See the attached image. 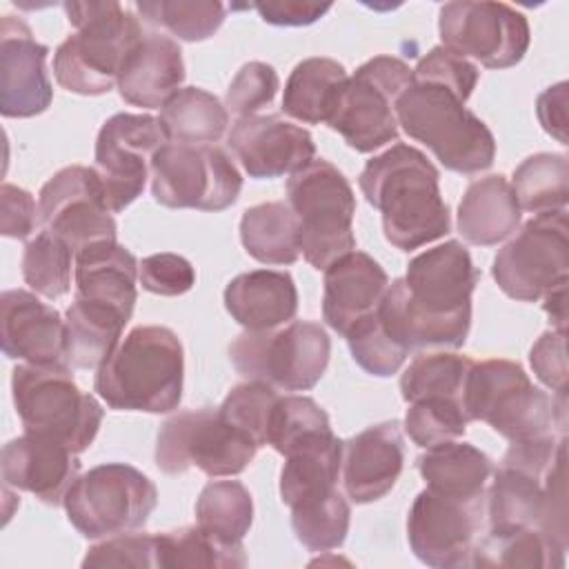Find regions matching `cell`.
<instances>
[{
    "label": "cell",
    "instance_id": "6da1fadb",
    "mask_svg": "<svg viewBox=\"0 0 569 569\" xmlns=\"http://www.w3.org/2000/svg\"><path fill=\"white\" fill-rule=\"evenodd\" d=\"M476 84L478 67L438 44L418 60L411 84L396 100L402 131L462 176L489 169L496 158L493 133L465 107Z\"/></svg>",
    "mask_w": 569,
    "mask_h": 569
},
{
    "label": "cell",
    "instance_id": "7a4b0ae2",
    "mask_svg": "<svg viewBox=\"0 0 569 569\" xmlns=\"http://www.w3.org/2000/svg\"><path fill=\"white\" fill-rule=\"evenodd\" d=\"M478 269L458 240H447L409 260L405 278L389 282L378 318L409 353L458 349L471 329V296Z\"/></svg>",
    "mask_w": 569,
    "mask_h": 569
},
{
    "label": "cell",
    "instance_id": "3957f363",
    "mask_svg": "<svg viewBox=\"0 0 569 569\" xmlns=\"http://www.w3.org/2000/svg\"><path fill=\"white\" fill-rule=\"evenodd\" d=\"M438 180L431 160L407 142L367 160L358 184L365 200L380 211L382 233L396 249L413 251L451 231Z\"/></svg>",
    "mask_w": 569,
    "mask_h": 569
},
{
    "label": "cell",
    "instance_id": "277c9868",
    "mask_svg": "<svg viewBox=\"0 0 569 569\" xmlns=\"http://www.w3.org/2000/svg\"><path fill=\"white\" fill-rule=\"evenodd\" d=\"M184 385L180 338L160 325L133 327L96 369L93 391L109 409L169 413Z\"/></svg>",
    "mask_w": 569,
    "mask_h": 569
},
{
    "label": "cell",
    "instance_id": "5b68a950",
    "mask_svg": "<svg viewBox=\"0 0 569 569\" xmlns=\"http://www.w3.org/2000/svg\"><path fill=\"white\" fill-rule=\"evenodd\" d=\"M76 27L53 53L58 84L78 96H102L118 84L129 53L144 31L140 20L120 2H64Z\"/></svg>",
    "mask_w": 569,
    "mask_h": 569
},
{
    "label": "cell",
    "instance_id": "8992f818",
    "mask_svg": "<svg viewBox=\"0 0 569 569\" xmlns=\"http://www.w3.org/2000/svg\"><path fill=\"white\" fill-rule=\"evenodd\" d=\"M11 396L27 433L53 438L76 453L91 447L102 425L100 402L76 385L67 362L18 365L11 373Z\"/></svg>",
    "mask_w": 569,
    "mask_h": 569
},
{
    "label": "cell",
    "instance_id": "52a82bcc",
    "mask_svg": "<svg viewBox=\"0 0 569 569\" xmlns=\"http://www.w3.org/2000/svg\"><path fill=\"white\" fill-rule=\"evenodd\" d=\"M287 202L298 218L300 253L313 269L356 249V196L345 173L329 160L313 158L287 180Z\"/></svg>",
    "mask_w": 569,
    "mask_h": 569
},
{
    "label": "cell",
    "instance_id": "ba28073f",
    "mask_svg": "<svg viewBox=\"0 0 569 569\" xmlns=\"http://www.w3.org/2000/svg\"><path fill=\"white\" fill-rule=\"evenodd\" d=\"M331 356V340L313 320H291L278 329H244L229 345V360L244 380L280 391L313 389Z\"/></svg>",
    "mask_w": 569,
    "mask_h": 569
},
{
    "label": "cell",
    "instance_id": "9c48e42d",
    "mask_svg": "<svg viewBox=\"0 0 569 569\" xmlns=\"http://www.w3.org/2000/svg\"><path fill=\"white\" fill-rule=\"evenodd\" d=\"M462 411L467 420L487 422L509 442L553 433L551 396L533 387L518 362L502 358L469 367Z\"/></svg>",
    "mask_w": 569,
    "mask_h": 569
},
{
    "label": "cell",
    "instance_id": "30bf717a",
    "mask_svg": "<svg viewBox=\"0 0 569 569\" xmlns=\"http://www.w3.org/2000/svg\"><path fill=\"white\" fill-rule=\"evenodd\" d=\"M156 505V485L124 462L91 467L76 478L62 502L73 529L89 540L144 527Z\"/></svg>",
    "mask_w": 569,
    "mask_h": 569
},
{
    "label": "cell",
    "instance_id": "8fae6325",
    "mask_svg": "<svg viewBox=\"0 0 569 569\" xmlns=\"http://www.w3.org/2000/svg\"><path fill=\"white\" fill-rule=\"evenodd\" d=\"M260 447L244 431L227 422L218 409H184L164 420L156 438V465L164 473L196 467L209 478L238 476Z\"/></svg>",
    "mask_w": 569,
    "mask_h": 569
},
{
    "label": "cell",
    "instance_id": "7c38bea8",
    "mask_svg": "<svg viewBox=\"0 0 569 569\" xmlns=\"http://www.w3.org/2000/svg\"><path fill=\"white\" fill-rule=\"evenodd\" d=\"M413 69L396 56H376L349 76L338 107L327 122L345 142L371 153L398 138L396 100L411 84Z\"/></svg>",
    "mask_w": 569,
    "mask_h": 569
},
{
    "label": "cell",
    "instance_id": "4fadbf2b",
    "mask_svg": "<svg viewBox=\"0 0 569 569\" xmlns=\"http://www.w3.org/2000/svg\"><path fill=\"white\" fill-rule=\"evenodd\" d=\"M240 189V171L216 144L167 142L151 160V196L169 209L224 211Z\"/></svg>",
    "mask_w": 569,
    "mask_h": 569
},
{
    "label": "cell",
    "instance_id": "5bb4252c",
    "mask_svg": "<svg viewBox=\"0 0 569 569\" xmlns=\"http://www.w3.org/2000/svg\"><path fill=\"white\" fill-rule=\"evenodd\" d=\"M567 209L536 213L496 253L491 276L500 291L520 302H536L569 282Z\"/></svg>",
    "mask_w": 569,
    "mask_h": 569
},
{
    "label": "cell",
    "instance_id": "9a60e30c",
    "mask_svg": "<svg viewBox=\"0 0 569 569\" xmlns=\"http://www.w3.org/2000/svg\"><path fill=\"white\" fill-rule=\"evenodd\" d=\"M442 47L487 69L518 64L531 42L527 18L505 2H447L438 13Z\"/></svg>",
    "mask_w": 569,
    "mask_h": 569
},
{
    "label": "cell",
    "instance_id": "2e32d148",
    "mask_svg": "<svg viewBox=\"0 0 569 569\" xmlns=\"http://www.w3.org/2000/svg\"><path fill=\"white\" fill-rule=\"evenodd\" d=\"M169 142L158 118L149 113H116L98 131L93 169L111 213L142 196L153 156Z\"/></svg>",
    "mask_w": 569,
    "mask_h": 569
},
{
    "label": "cell",
    "instance_id": "e0dca14e",
    "mask_svg": "<svg viewBox=\"0 0 569 569\" xmlns=\"http://www.w3.org/2000/svg\"><path fill=\"white\" fill-rule=\"evenodd\" d=\"M40 222L73 251L98 240H116V220L107 207L93 167L71 164L56 171L38 196Z\"/></svg>",
    "mask_w": 569,
    "mask_h": 569
},
{
    "label": "cell",
    "instance_id": "ac0fdd59",
    "mask_svg": "<svg viewBox=\"0 0 569 569\" xmlns=\"http://www.w3.org/2000/svg\"><path fill=\"white\" fill-rule=\"evenodd\" d=\"M485 500H460L422 489L407 513V540L427 567L469 565L476 533L482 527Z\"/></svg>",
    "mask_w": 569,
    "mask_h": 569
},
{
    "label": "cell",
    "instance_id": "d6986e66",
    "mask_svg": "<svg viewBox=\"0 0 569 569\" xmlns=\"http://www.w3.org/2000/svg\"><path fill=\"white\" fill-rule=\"evenodd\" d=\"M49 47L33 38L29 24L2 16L0 24V113L33 118L49 109L53 87L47 73Z\"/></svg>",
    "mask_w": 569,
    "mask_h": 569
},
{
    "label": "cell",
    "instance_id": "ffe728a7",
    "mask_svg": "<svg viewBox=\"0 0 569 569\" xmlns=\"http://www.w3.org/2000/svg\"><path fill=\"white\" fill-rule=\"evenodd\" d=\"M227 140L242 169L256 180L291 176L316 156L311 133L280 113L238 118Z\"/></svg>",
    "mask_w": 569,
    "mask_h": 569
},
{
    "label": "cell",
    "instance_id": "44dd1931",
    "mask_svg": "<svg viewBox=\"0 0 569 569\" xmlns=\"http://www.w3.org/2000/svg\"><path fill=\"white\" fill-rule=\"evenodd\" d=\"M0 471L7 487L33 493L40 502L58 507L80 476V460L62 442L24 431L2 447Z\"/></svg>",
    "mask_w": 569,
    "mask_h": 569
},
{
    "label": "cell",
    "instance_id": "7402d4cb",
    "mask_svg": "<svg viewBox=\"0 0 569 569\" xmlns=\"http://www.w3.org/2000/svg\"><path fill=\"white\" fill-rule=\"evenodd\" d=\"M405 467V442L398 420H387L342 442V487L351 502L385 498Z\"/></svg>",
    "mask_w": 569,
    "mask_h": 569
},
{
    "label": "cell",
    "instance_id": "603a6c76",
    "mask_svg": "<svg viewBox=\"0 0 569 569\" xmlns=\"http://www.w3.org/2000/svg\"><path fill=\"white\" fill-rule=\"evenodd\" d=\"M0 345L9 360L64 362V320L38 293L7 289L0 296Z\"/></svg>",
    "mask_w": 569,
    "mask_h": 569
},
{
    "label": "cell",
    "instance_id": "cb8c5ba5",
    "mask_svg": "<svg viewBox=\"0 0 569 569\" xmlns=\"http://www.w3.org/2000/svg\"><path fill=\"white\" fill-rule=\"evenodd\" d=\"M322 318L345 338V333L367 313L376 311L387 287V271L365 251H349L325 269Z\"/></svg>",
    "mask_w": 569,
    "mask_h": 569
},
{
    "label": "cell",
    "instance_id": "d4e9b609",
    "mask_svg": "<svg viewBox=\"0 0 569 569\" xmlns=\"http://www.w3.org/2000/svg\"><path fill=\"white\" fill-rule=\"evenodd\" d=\"M138 269L136 256L116 240L84 244L76 251V298L109 307L129 320L138 300Z\"/></svg>",
    "mask_w": 569,
    "mask_h": 569
},
{
    "label": "cell",
    "instance_id": "484cf974",
    "mask_svg": "<svg viewBox=\"0 0 569 569\" xmlns=\"http://www.w3.org/2000/svg\"><path fill=\"white\" fill-rule=\"evenodd\" d=\"M182 82L184 60L180 44L158 31H144L129 53L116 87L120 98L133 107L162 109L182 89Z\"/></svg>",
    "mask_w": 569,
    "mask_h": 569
},
{
    "label": "cell",
    "instance_id": "4316f807",
    "mask_svg": "<svg viewBox=\"0 0 569 569\" xmlns=\"http://www.w3.org/2000/svg\"><path fill=\"white\" fill-rule=\"evenodd\" d=\"M224 309L249 331L278 329L296 318L298 289L287 271L253 269L224 287Z\"/></svg>",
    "mask_w": 569,
    "mask_h": 569
},
{
    "label": "cell",
    "instance_id": "83f0119b",
    "mask_svg": "<svg viewBox=\"0 0 569 569\" xmlns=\"http://www.w3.org/2000/svg\"><path fill=\"white\" fill-rule=\"evenodd\" d=\"M520 207L502 173L473 180L458 204V233L476 247H493L520 227Z\"/></svg>",
    "mask_w": 569,
    "mask_h": 569
},
{
    "label": "cell",
    "instance_id": "f1b7e54d",
    "mask_svg": "<svg viewBox=\"0 0 569 569\" xmlns=\"http://www.w3.org/2000/svg\"><path fill=\"white\" fill-rule=\"evenodd\" d=\"M418 471L429 489L460 498V500H485L487 482L493 473V465L487 453L469 442H442L416 460Z\"/></svg>",
    "mask_w": 569,
    "mask_h": 569
},
{
    "label": "cell",
    "instance_id": "f546056e",
    "mask_svg": "<svg viewBox=\"0 0 569 569\" xmlns=\"http://www.w3.org/2000/svg\"><path fill=\"white\" fill-rule=\"evenodd\" d=\"M347 69L333 58H307L284 82L282 111L305 124H327L347 84Z\"/></svg>",
    "mask_w": 569,
    "mask_h": 569
},
{
    "label": "cell",
    "instance_id": "4dcf8cb0",
    "mask_svg": "<svg viewBox=\"0 0 569 569\" xmlns=\"http://www.w3.org/2000/svg\"><path fill=\"white\" fill-rule=\"evenodd\" d=\"M127 322L109 307L76 298L64 311V362L71 369H98L122 340Z\"/></svg>",
    "mask_w": 569,
    "mask_h": 569
},
{
    "label": "cell",
    "instance_id": "1f68e13d",
    "mask_svg": "<svg viewBox=\"0 0 569 569\" xmlns=\"http://www.w3.org/2000/svg\"><path fill=\"white\" fill-rule=\"evenodd\" d=\"M547 476H533L516 467L500 465L485 493V516L489 531L540 527L547 505Z\"/></svg>",
    "mask_w": 569,
    "mask_h": 569
},
{
    "label": "cell",
    "instance_id": "d6a6232c",
    "mask_svg": "<svg viewBox=\"0 0 569 569\" xmlns=\"http://www.w3.org/2000/svg\"><path fill=\"white\" fill-rule=\"evenodd\" d=\"M240 242L262 264H293L300 256L298 218L287 200L249 207L240 218Z\"/></svg>",
    "mask_w": 569,
    "mask_h": 569
},
{
    "label": "cell",
    "instance_id": "836d02e7",
    "mask_svg": "<svg viewBox=\"0 0 569 569\" xmlns=\"http://www.w3.org/2000/svg\"><path fill=\"white\" fill-rule=\"evenodd\" d=\"M565 547L551 540L536 527L489 531L478 545H473L469 565L471 567H540L562 569Z\"/></svg>",
    "mask_w": 569,
    "mask_h": 569
},
{
    "label": "cell",
    "instance_id": "e575fe53",
    "mask_svg": "<svg viewBox=\"0 0 569 569\" xmlns=\"http://www.w3.org/2000/svg\"><path fill=\"white\" fill-rule=\"evenodd\" d=\"M158 120L169 142L209 144L227 131L229 111L213 93L200 87H182L164 102Z\"/></svg>",
    "mask_w": 569,
    "mask_h": 569
},
{
    "label": "cell",
    "instance_id": "d590c367",
    "mask_svg": "<svg viewBox=\"0 0 569 569\" xmlns=\"http://www.w3.org/2000/svg\"><path fill=\"white\" fill-rule=\"evenodd\" d=\"M156 556L160 569L180 567H220L233 569L247 565L242 542L222 540L200 525H189L156 533Z\"/></svg>",
    "mask_w": 569,
    "mask_h": 569
},
{
    "label": "cell",
    "instance_id": "8d00e7d4",
    "mask_svg": "<svg viewBox=\"0 0 569 569\" xmlns=\"http://www.w3.org/2000/svg\"><path fill=\"white\" fill-rule=\"evenodd\" d=\"M520 211L545 213L567 209L569 162L562 153H536L525 158L511 178Z\"/></svg>",
    "mask_w": 569,
    "mask_h": 569
},
{
    "label": "cell",
    "instance_id": "74e56055",
    "mask_svg": "<svg viewBox=\"0 0 569 569\" xmlns=\"http://www.w3.org/2000/svg\"><path fill=\"white\" fill-rule=\"evenodd\" d=\"M289 509L296 540L309 551H331L345 542L349 533L351 509L338 487L300 500Z\"/></svg>",
    "mask_w": 569,
    "mask_h": 569
},
{
    "label": "cell",
    "instance_id": "f35d334b",
    "mask_svg": "<svg viewBox=\"0 0 569 569\" xmlns=\"http://www.w3.org/2000/svg\"><path fill=\"white\" fill-rule=\"evenodd\" d=\"M253 522V500L249 489L238 480L207 482L196 500V525L209 533L242 542Z\"/></svg>",
    "mask_w": 569,
    "mask_h": 569
},
{
    "label": "cell",
    "instance_id": "ab89813d",
    "mask_svg": "<svg viewBox=\"0 0 569 569\" xmlns=\"http://www.w3.org/2000/svg\"><path fill=\"white\" fill-rule=\"evenodd\" d=\"M471 365V358L449 351L416 356L400 376L402 400L413 402L422 398H456L462 402V387Z\"/></svg>",
    "mask_w": 569,
    "mask_h": 569
},
{
    "label": "cell",
    "instance_id": "60d3db41",
    "mask_svg": "<svg viewBox=\"0 0 569 569\" xmlns=\"http://www.w3.org/2000/svg\"><path fill=\"white\" fill-rule=\"evenodd\" d=\"M136 11L184 42H202L224 22V4L216 0H144L136 2Z\"/></svg>",
    "mask_w": 569,
    "mask_h": 569
},
{
    "label": "cell",
    "instance_id": "b9f144b4",
    "mask_svg": "<svg viewBox=\"0 0 569 569\" xmlns=\"http://www.w3.org/2000/svg\"><path fill=\"white\" fill-rule=\"evenodd\" d=\"M76 251L56 233L40 231L22 251V278L33 293L56 300L71 289Z\"/></svg>",
    "mask_w": 569,
    "mask_h": 569
},
{
    "label": "cell",
    "instance_id": "7bdbcfd3",
    "mask_svg": "<svg viewBox=\"0 0 569 569\" xmlns=\"http://www.w3.org/2000/svg\"><path fill=\"white\" fill-rule=\"evenodd\" d=\"M327 411L309 396H280L271 409L267 425V445L284 456L291 447L309 436L329 431Z\"/></svg>",
    "mask_w": 569,
    "mask_h": 569
},
{
    "label": "cell",
    "instance_id": "ee69618b",
    "mask_svg": "<svg viewBox=\"0 0 569 569\" xmlns=\"http://www.w3.org/2000/svg\"><path fill=\"white\" fill-rule=\"evenodd\" d=\"M467 422L462 402L456 398L413 400L405 413V431L422 449L462 438Z\"/></svg>",
    "mask_w": 569,
    "mask_h": 569
},
{
    "label": "cell",
    "instance_id": "f6af8a7d",
    "mask_svg": "<svg viewBox=\"0 0 569 569\" xmlns=\"http://www.w3.org/2000/svg\"><path fill=\"white\" fill-rule=\"evenodd\" d=\"M345 340L349 345L351 358L360 369L371 376L389 378L398 373L402 362L407 360L409 351L400 347L382 327L378 318V309L360 318L347 333Z\"/></svg>",
    "mask_w": 569,
    "mask_h": 569
},
{
    "label": "cell",
    "instance_id": "bcb514c9",
    "mask_svg": "<svg viewBox=\"0 0 569 569\" xmlns=\"http://www.w3.org/2000/svg\"><path fill=\"white\" fill-rule=\"evenodd\" d=\"M278 389L264 382L247 380L236 385L218 407L220 416L256 440L258 447L267 445V425L271 409L278 400Z\"/></svg>",
    "mask_w": 569,
    "mask_h": 569
},
{
    "label": "cell",
    "instance_id": "7dc6e473",
    "mask_svg": "<svg viewBox=\"0 0 569 569\" xmlns=\"http://www.w3.org/2000/svg\"><path fill=\"white\" fill-rule=\"evenodd\" d=\"M278 87L280 78L276 69L267 62L251 60L242 64L240 71L233 76L224 96V107L238 118L256 116L262 107L273 102Z\"/></svg>",
    "mask_w": 569,
    "mask_h": 569
},
{
    "label": "cell",
    "instance_id": "c3c4849f",
    "mask_svg": "<svg viewBox=\"0 0 569 569\" xmlns=\"http://www.w3.org/2000/svg\"><path fill=\"white\" fill-rule=\"evenodd\" d=\"M82 567H158L156 533H118L89 547Z\"/></svg>",
    "mask_w": 569,
    "mask_h": 569
},
{
    "label": "cell",
    "instance_id": "681fc988",
    "mask_svg": "<svg viewBox=\"0 0 569 569\" xmlns=\"http://www.w3.org/2000/svg\"><path fill=\"white\" fill-rule=\"evenodd\" d=\"M138 282L142 289L156 296H182L196 284V269L187 258L178 253H153L142 258Z\"/></svg>",
    "mask_w": 569,
    "mask_h": 569
},
{
    "label": "cell",
    "instance_id": "f907efd6",
    "mask_svg": "<svg viewBox=\"0 0 569 569\" xmlns=\"http://www.w3.org/2000/svg\"><path fill=\"white\" fill-rule=\"evenodd\" d=\"M567 331L562 329H549L545 331L529 351V362L536 373V378L556 391H567Z\"/></svg>",
    "mask_w": 569,
    "mask_h": 569
},
{
    "label": "cell",
    "instance_id": "816d5d0a",
    "mask_svg": "<svg viewBox=\"0 0 569 569\" xmlns=\"http://www.w3.org/2000/svg\"><path fill=\"white\" fill-rule=\"evenodd\" d=\"M0 233L7 238L24 240L33 233L36 222L40 220L38 204L33 196L16 184L4 182L0 187Z\"/></svg>",
    "mask_w": 569,
    "mask_h": 569
},
{
    "label": "cell",
    "instance_id": "f5cc1de1",
    "mask_svg": "<svg viewBox=\"0 0 569 569\" xmlns=\"http://www.w3.org/2000/svg\"><path fill=\"white\" fill-rule=\"evenodd\" d=\"M253 9L258 16L276 27H307L318 22L331 4L325 2H307V0H273V2H256Z\"/></svg>",
    "mask_w": 569,
    "mask_h": 569
},
{
    "label": "cell",
    "instance_id": "db71d44e",
    "mask_svg": "<svg viewBox=\"0 0 569 569\" xmlns=\"http://www.w3.org/2000/svg\"><path fill=\"white\" fill-rule=\"evenodd\" d=\"M536 113L542 129L560 144L567 142V82L547 87L536 100Z\"/></svg>",
    "mask_w": 569,
    "mask_h": 569
},
{
    "label": "cell",
    "instance_id": "11a10c76",
    "mask_svg": "<svg viewBox=\"0 0 569 569\" xmlns=\"http://www.w3.org/2000/svg\"><path fill=\"white\" fill-rule=\"evenodd\" d=\"M540 300H542V309L547 311L549 320L553 322V329L565 331V327H567V284L551 289Z\"/></svg>",
    "mask_w": 569,
    "mask_h": 569
}]
</instances>
